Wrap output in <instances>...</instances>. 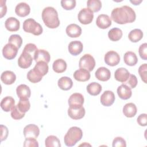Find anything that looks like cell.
<instances>
[{
    "label": "cell",
    "mask_w": 147,
    "mask_h": 147,
    "mask_svg": "<svg viewBox=\"0 0 147 147\" xmlns=\"http://www.w3.org/2000/svg\"><path fill=\"white\" fill-rule=\"evenodd\" d=\"M136 17L134 10L127 5L114 8L111 14V18L118 24L133 22L136 20Z\"/></svg>",
    "instance_id": "6da1fadb"
},
{
    "label": "cell",
    "mask_w": 147,
    "mask_h": 147,
    "mask_svg": "<svg viewBox=\"0 0 147 147\" xmlns=\"http://www.w3.org/2000/svg\"><path fill=\"white\" fill-rule=\"evenodd\" d=\"M42 19L49 28L55 29L60 25V20L56 10L51 6L45 7L42 11Z\"/></svg>",
    "instance_id": "7a4b0ae2"
},
{
    "label": "cell",
    "mask_w": 147,
    "mask_h": 147,
    "mask_svg": "<svg viewBox=\"0 0 147 147\" xmlns=\"http://www.w3.org/2000/svg\"><path fill=\"white\" fill-rule=\"evenodd\" d=\"M83 136L82 129L77 126L70 127L64 136V141L66 146H73L80 141Z\"/></svg>",
    "instance_id": "3957f363"
},
{
    "label": "cell",
    "mask_w": 147,
    "mask_h": 147,
    "mask_svg": "<svg viewBox=\"0 0 147 147\" xmlns=\"http://www.w3.org/2000/svg\"><path fill=\"white\" fill-rule=\"evenodd\" d=\"M25 32L32 33L35 36L40 35L42 33L41 25L33 18H28L24 21L22 26Z\"/></svg>",
    "instance_id": "277c9868"
},
{
    "label": "cell",
    "mask_w": 147,
    "mask_h": 147,
    "mask_svg": "<svg viewBox=\"0 0 147 147\" xmlns=\"http://www.w3.org/2000/svg\"><path fill=\"white\" fill-rule=\"evenodd\" d=\"M68 109V114L69 117L75 120L83 118L85 115V109L83 105H69Z\"/></svg>",
    "instance_id": "5b68a950"
},
{
    "label": "cell",
    "mask_w": 147,
    "mask_h": 147,
    "mask_svg": "<svg viewBox=\"0 0 147 147\" xmlns=\"http://www.w3.org/2000/svg\"><path fill=\"white\" fill-rule=\"evenodd\" d=\"M95 66V60L93 56L90 54L84 55L79 62V67L90 72L92 71Z\"/></svg>",
    "instance_id": "8992f818"
},
{
    "label": "cell",
    "mask_w": 147,
    "mask_h": 147,
    "mask_svg": "<svg viewBox=\"0 0 147 147\" xmlns=\"http://www.w3.org/2000/svg\"><path fill=\"white\" fill-rule=\"evenodd\" d=\"M79 21L83 24L87 25L90 24L94 18L93 12L88 8H83L80 10L78 15Z\"/></svg>",
    "instance_id": "52a82bcc"
},
{
    "label": "cell",
    "mask_w": 147,
    "mask_h": 147,
    "mask_svg": "<svg viewBox=\"0 0 147 147\" xmlns=\"http://www.w3.org/2000/svg\"><path fill=\"white\" fill-rule=\"evenodd\" d=\"M33 56L31 54L23 51L18 59V66L24 69L29 68L32 63L33 59Z\"/></svg>",
    "instance_id": "ba28073f"
},
{
    "label": "cell",
    "mask_w": 147,
    "mask_h": 147,
    "mask_svg": "<svg viewBox=\"0 0 147 147\" xmlns=\"http://www.w3.org/2000/svg\"><path fill=\"white\" fill-rule=\"evenodd\" d=\"M120 56L119 54L114 51L107 52L104 57L105 62L108 65L113 67L118 65L120 61Z\"/></svg>",
    "instance_id": "9c48e42d"
},
{
    "label": "cell",
    "mask_w": 147,
    "mask_h": 147,
    "mask_svg": "<svg viewBox=\"0 0 147 147\" xmlns=\"http://www.w3.org/2000/svg\"><path fill=\"white\" fill-rule=\"evenodd\" d=\"M18 48L14 45L7 43L2 49V55L3 57L8 60H12L14 59L18 53Z\"/></svg>",
    "instance_id": "30bf717a"
},
{
    "label": "cell",
    "mask_w": 147,
    "mask_h": 147,
    "mask_svg": "<svg viewBox=\"0 0 147 147\" xmlns=\"http://www.w3.org/2000/svg\"><path fill=\"white\" fill-rule=\"evenodd\" d=\"M40 134L39 127L34 124H29L24 129V135L25 138H36Z\"/></svg>",
    "instance_id": "8fae6325"
},
{
    "label": "cell",
    "mask_w": 147,
    "mask_h": 147,
    "mask_svg": "<svg viewBox=\"0 0 147 147\" xmlns=\"http://www.w3.org/2000/svg\"><path fill=\"white\" fill-rule=\"evenodd\" d=\"M115 95L113 92L111 91H105L100 98V103L104 106H110L115 101Z\"/></svg>",
    "instance_id": "7c38bea8"
},
{
    "label": "cell",
    "mask_w": 147,
    "mask_h": 147,
    "mask_svg": "<svg viewBox=\"0 0 147 147\" xmlns=\"http://www.w3.org/2000/svg\"><path fill=\"white\" fill-rule=\"evenodd\" d=\"M97 26L100 29H107L111 25L110 17L106 14H100L98 16L96 20Z\"/></svg>",
    "instance_id": "4fadbf2b"
},
{
    "label": "cell",
    "mask_w": 147,
    "mask_h": 147,
    "mask_svg": "<svg viewBox=\"0 0 147 147\" xmlns=\"http://www.w3.org/2000/svg\"><path fill=\"white\" fill-rule=\"evenodd\" d=\"M33 59L36 62L44 61L48 63L51 60V56L49 53L44 49H37L33 56Z\"/></svg>",
    "instance_id": "5bb4252c"
},
{
    "label": "cell",
    "mask_w": 147,
    "mask_h": 147,
    "mask_svg": "<svg viewBox=\"0 0 147 147\" xmlns=\"http://www.w3.org/2000/svg\"><path fill=\"white\" fill-rule=\"evenodd\" d=\"M69 52L74 56H77L79 55L83 51V45L80 41H71L68 47Z\"/></svg>",
    "instance_id": "9a60e30c"
},
{
    "label": "cell",
    "mask_w": 147,
    "mask_h": 147,
    "mask_svg": "<svg viewBox=\"0 0 147 147\" xmlns=\"http://www.w3.org/2000/svg\"><path fill=\"white\" fill-rule=\"evenodd\" d=\"M95 75L96 79L99 80L106 82L110 79L111 72L108 68L104 67H101L97 69L95 73Z\"/></svg>",
    "instance_id": "2e32d148"
},
{
    "label": "cell",
    "mask_w": 147,
    "mask_h": 147,
    "mask_svg": "<svg viewBox=\"0 0 147 147\" xmlns=\"http://www.w3.org/2000/svg\"><path fill=\"white\" fill-rule=\"evenodd\" d=\"M65 32L69 37L71 38H76L81 35L82 29L78 25L71 24L67 26Z\"/></svg>",
    "instance_id": "e0dca14e"
},
{
    "label": "cell",
    "mask_w": 147,
    "mask_h": 147,
    "mask_svg": "<svg viewBox=\"0 0 147 147\" xmlns=\"http://www.w3.org/2000/svg\"><path fill=\"white\" fill-rule=\"evenodd\" d=\"M30 11V7L28 4L25 2L19 3L15 8L16 14L21 17H24L29 15Z\"/></svg>",
    "instance_id": "ac0fdd59"
},
{
    "label": "cell",
    "mask_w": 147,
    "mask_h": 147,
    "mask_svg": "<svg viewBox=\"0 0 147 147\" xmlns=\"http://www.w3.org/2000/svg\"><path fill=\"white\" fill-rule=\"evenodd\" d=\"M5 28L9 32H16L19 30L20 23L18 20L15 17H9L5 22Z\"/></svg>",
    "instance_id": "d6986e66"
},
{
    "label": "cell",
    "mask_w": 147,
    "mask_h": 147,
    "mask_svg": "<svg viewBox=\"0 0 147 147\" xmlns=\"http://www.w3.org/2000/svg\"><path fill=\"white\" fill-rule=\"evenodd\" d=\"M0 105L4 111L9 112V111H11L15 106V100L13 97L7 96L2 99Z\"/></svg>",
    "instance_id": "ffe728a7"
},
{
    "label": "cell",
    "mask_w": 147,
    "mask_h": 147,
    "mask_svg": "<svg viewBox=\"0 0 147 147\" xmlns=\"http://www.w3.org/2000/svg\"><path fill=\"white\" fill-rule=\"evenodd\" d=\"M130 73L125 68H119L116 69L114 73V78L116 80L121 83H125L129 78Z\"/></svg>",
    "instance_id": "44dd1931"
},
{
    "label": "cell",
    "mask_w": 147,
    "mask_h": 147,
    "mask_svg": "<svg viewBox=\"0 0 147 147\" xmlns=\"http://www.w3.org/2000/svg\"><path fill=\"white\" fill-rule=\"evenodd\" d=\"M16 92L20 99H29L31 95L30 88L26 84H20L16 88Z\"/></svg>",
    "instance_id": "7402d4cb"
},
{
    "label": "cell",
    "mask_w": 147,
    "mask_h": 147,
    "mask_svg": "<svg viewBox=\"0 0 147 147\" xmlns=\"http://www.w3.org/2000/svg\"><path fill=\"white\" fill-rule=\"evenodd\" d=\"M117 94L121 99L126 100L131 97L132 91L130 87L125 84H122L118 87Z\"/></svg>",
    "instance_id": "603a6c76"
},
{
    "label": "cell",
    "mask_w": 147,
    "mask_h": 147,
    "mask_svg": "<svg viewBox=\"0 0 147 147\" xmlns=\"http://www.w3.org/2000/svg\"><path fill=\"white\" fill-rule=\"evenodd\" d=\"M73 76L74 79L79 82H86L90 78V72L83 68H80L75 71Z\"/></svg>",
    "instance_id": "cb8c5ba5"
},
{
    "label": "cell",
    "mask_w": 147,
    "mask_h": 147,
    "mask_svg": "<svg viewBox=\"0 0 147 147\" xmlns=\"http://www.w3.org/2000/svg\"><path fill=\"white\" fill-rule=\"evenodd\" d=\"M1 79L5 84L10 85L16 81V76L15 74L11 71H5L2 73Z\"/></svg>",
    "instance_id": "d4e9b609"
},
{
    "label": "cell",
    "mask_w": 147,
    "mask_h": 147,
    "mask_svg": "<svg viewBox=\"0 0 147 147\" xmlns=\"http://www.w3.org/2000/svg\"><path fill=\"white\" fill-rule=\"evenodd\" d=\"M137 109L136 105L133 103H126L123 107V114L128 118L134 117L137 113Z\"/></svg>",
    "instance_id": "484cf974"
},
{
    "label": "cell",
    "mask_w": 147,
    "mask_h": 147,
    "mask_svg": "<svg viewBox=\"0 0 147 147\" xmlns=\"http://www.w3.org/2000/svg\"><path fill=\"white\" fill-rule=\"evenodd\" d=\"M57 84L60 89L64 91H67L72 88L73 82L70 78L67 76H63L59 79Z\"/></svg>",
    "instance_id": "4316f807"
},
{
    "label": "cell",
    "mask_w": 147,
    "mask_h": 147,
    "mask_svg": "<svg viewBox=\"0 0 147 147\" xmlns=\"http://www.w3.org/2000/svg\"><path fill=\"white\" fill-rule=\"evenodd\" d=\"M125 63L129 66H134L138 62V58L136 53L131 51L126 52L123 56Z\"/></svg>",
    "instance_id": "83f0119b"
},
{
    "label": "cell",
    "mask_w": 147,
    "mask_h": 147,
    "mask_svg": "<svg viewBox=\"0 0 147 147\" xmlns=\"http://www.w3.org/2000/svg\"><path fill=\"white\" fill-rule=\"evenodd\" d=\"M53 70L56 73L64 72L67 69V63L62 59H58L54 61L52 65Z\"/></svg>",
    "instance_id": "f1b7e54d"
},
{
    "label": "cell",
    "mask_w": 147,
    "mask_h": 147,
    "mask_svg": "<svg viewBox=\"0 0 147 147\" xmlns=\"http://www.w3.org/2000/svg\"><path fill=\"white\" fill-rule=\"evenodd\" d=\"M86 89L89 94L92 96H96L100 93L102 91V86L98 83L92 82L87 85Z\"/></svg>",
    "instance_id": "f546056e"
},
{
    "label": "cell",
    "mask_w": 147,
    "mask_h": 147,
    "mask_svg": "<svg viewBox=\"0 0 147 147\" xmlns=\"http://www.w3.org/2000/svg\"><path fill=\"white\" fill-rule=\"evenodd\" d=\"M84 97L80 93H74L72 94L68 99L69 105H83L84 103Z\"/></svg>",
    "instance_id": "4dcf8cb0"
},
{
    "label": "cell",
    "mask_w": 147,
    "mask_h": 147,
    "mask_svg": "<svg viewBox=\"0 0 147 147\" xmlns=\"http://www.w3.org/2000/svg\"><path fill=\"white\" fill-rule=\"evenodd\" d=\"M143 35V32L141 29H134L130 32L128 34V38L130 41L137 42L142 38Z\"/></svg>",
    "instance_id": "1f68e13d"
},
{
    "label": "cell",
    "mask_w": 147,
    "mask_h": 147,
    "mask_svg": "<svg viewBox=\"0 0 147 147\" xmlns=\"http://www.w3.org/2000/svg\"><path fill=\"white\" fill-rule=\"evenodd\" d=\"M122 31L118 28H114L108 32L109 38L113 41H117L122 37Z\"/></svg>",
    "instance_id": "d6a6232c"
},
{
    "label": "cell",
    "mask_w": 147,
    "mask_h": 147,
    "mask_svg": "<svg viewBox=\"0 0 147 147\" xmlns=\"http://www.w3.org/2000/svg\"><path fill=\"white\" fill-rule=\"evenodd\" d=\"M33 69L42 76H45L48 72L49 67L48 63L44 61L37 62Z\"/></svg>",
    "instance_id": "836d02e7"
},
{
    "label": "cell",
    "mask_w": 147,
    "mask_h": 147,
    "mask_svg": "<svg viewBox=\"0 0 147 147\" xmlns=\"http://www.w3.org/2000/svg\"><path fill=\"white\" fill-rule=\"evenodd\" d=\"M45 145L47 147H60L61 144L59 139L55 136H48L45 140Z\"/></svg>",
    "instance_id": "e575fe53"
},
{
    "label": "cell",
    "mask_w": 147,
    "mask_h": 147,
    "mask_svg": "<svg viewBox=\"0 0 147 147\" xmlns=\"http://www.w3.org/2000/svg\"><path fill=\"white\" fill-rule=\"evenodd\" d=\"M87 6L92 12H98L102 7V2L99 0H88L87 2Z\"/></svg>",
    "instance_id": "d590c367"
},
{
    "label": "cell",
    "mask_w": 147,
    "mask_h": 147,
    "mask_svg": "<svg viewBox=\"0 0 147 147\" xmlns=\"http://www.w3.org/2000/svg\"><path fill=\"white\" fill-rule=\"evenodd\" d=\"M26 76L28 79L33 83H36L40 82L42 78V76L38 74L33 68L28 72Z\"/></svg>",
    "instance_id": "8d00e7d4"
},
{
    "label": "cell",
    "mask_w": 147,
    "mask_h": 147,
    "mask_svg": "<svg viewBox=\"0 0 147 147\" xmlns=\"http://www.w3.org/2000/svg\"><path fill=\"white\" fill-rule=\"evenodd\" d=\"M17 106L21 112L25 113L29 110L30 107V103L29 99H20L19 102Z\"/></svg>",
    "instance_id": "74e56055"
},
{
    "label": "cell",
    "mask_w": 147,
    "mask_h": 147,
    "mask_svg": "<svg viewBox=\"0 0 147 147\" xmlns=\"http://www.w3.org/2000/svg\"><path fill=\"white\" fill-rule=\"evenodd\" d=\"M8 41L9 43L14 45L19 49L21 47L22 39L21 37L18 34H12L9 37Z\"/></svg>",
    "instance_id": "f35d334b"
},
{
    "label": "cell",
    "mask_w": 147,
    "mask_h": 147,
    "mask_svg": "<svg viewBox=\"0 0 147 147\" xmlns=\"http://www.w3.org/2000/svg\"><path fill=\"white\" fill-rule=\"evenodd\" d=\"M61 5L63 9L67 10L73 9L76 6L75 0H62L61 1Z\"/></svg>",
    "instance_id": "ab89813d"
},
{
    "label": "cell",
    "mask_w": 147,
    "mask_h": 147,
    "mask_svg": "<svg viewBox=\"0 0 147 147\" xmlns=\"http://www.w3.org/2000/svg\"><path fill=\"white\" fill-rule=\"evenodd\" d=\"M11 117L12 118L16 120H19L25 116V113H23L20 111L17 105L13 107V109L11 111Z\"/></svg>",
    "instance_id": "60d3db41"
},
{
    "label": "cell",
    "mask_w": 147,
    "mask_h": 147,
    "mask_svg": "<svg viewBox=\"0 0 147 147\" xmlns=\"http://www.w3.org/2000/svg\"><path fill=\"white\" fill-rule=\"evenodd\" d=\"M138 83L137 78V77L133 74H131L129 75V78L125 82V84L127 86L130 88H134L136 87Z\"/></svg>",
    "instance_id": "b9f144b4"
},
{
    "label": "cell",
    "mask_w": 147,
    "mask_h": 147,
    "mask_svg": "<svg viewBox=\"0 0 147 147\" xmlns=\"http://www.w3.org/2000/svg\"><path fill=\"white\" fill-rule=\"evenodd\" d=\"M146 70H147V64L145 63L140 66L138 68V73L142 79V80L146 83Z\"/></svg>",
    "instance_id": "7bdbcfd3"
},
{
    "label": "cell",
    "mask_w": 147,
    "mask_h": 147,
    "mask_svg": "<svg viewBox=\"0 0 147 147\" xmlns=\"http://www.w3.org/2000/svg\"><path fill=\"white\" fill-rule=\"evenodd\" d=\"M112 146L113 147H125L126 146V141L121 137H117L113 140Z\"/></svg>",
    "instance_id": "ee69618b"
},
{
    "label": "cell",
    "mask_w": 147,
    "mask_h": 147,
    "mask_svg": "<svg viewBox=\"0 0 147 147\" xmlns=\"http://www.w3.org/2000/svg\"><path fill=\"white\" fill-rule=\"evenodd\" d=\"M138 52L141 58L144 60H147V44L144 43L141 44L138 49Z\"/></svg>",
    "instance_id": "f6af8a7d"
},
{
    "label": "cell",
    "mask_w": 147,
    "mask_h": 147,
    "mask_svg": "<svg viewBox=\"0 0 147 147\" xmlns=\"http://www.w3.org/2000/svg\"><path fill=\"white\" fill-rule=\"evenodd\" d=\"M24 146L25 147H38V144L36 138H26L24 141Z\"/></svg>",
    "instance_id": "bcb514c9"
},
{
    "label": "cell",
    "mask_w": 147,
    "mask_h": 147,
    "mask_svg": "<svg viewBox=\"0 0 147 147\" xmlns=\"http://www.w3.org/2000/svg\"><path fill=\"white\" fill-rule=\"evenodd\" d=\"M37 49H38L34 44L28 43L25 46L23 51L31 54L33 56H34V54Z\"/></svg>",
    "instance_id": "7dc6e473"
},
{
    "label": "cell",
    "mask_w": 147,
    "mask_h": 147,
    "mask_svg": "<svg viewBox=\"0 0 147 147\" xmlns=\"http://www.w3.org/2000/svg\"><path fill=\"white\" fill-rule=\"evenodd\" d=\"M138 124L141 126H146L147 125V115L146 114H140L137 119Z\"/></svg>",
    "instance_id": "c3c4849f"
},
{
    "label": "cell",
    "mask_w": 147,
    "mask_h": 147,
    "mask_svg": "<svg viewBox=\"0 0 147 147\" xmlns=\"http://www.w3.org/2000/svg\"><path fill=\"white\" fill-rule=\"evenodd\" d=\"M1 141H4L6 139L8 136V129L6 126L1 125Z\"/></svg>",
    "instance_id": "681fc988"
},
{
    "label": "cell",
    "mask_w": 147,
    "mask_h": 147,
    "mask_svg": "<svg viewBox=\"0 0 147 147\" xmlns=\"http://www.w3.org/2000/svg\"><path fill=\"white\" fill-rule=\"evenodd\" d=\"M5 1H1V18H2L5 16L7 11V7L5 5Z\"/></svg>",
    "instance_id": "f907efd6"
},
{
    "label": "cell",
    "mask_w": 147,
    "mask_h": 147,
    "mask_svg": "<svg viewBox=\"0 0 147 147\" xmlns=\"http://www.w3.org/2000/svg\"><path fill=\"white\" fill-rule=\"evenodd\" d=\"M130 2L133 3L134 5H139L140 3L142 2V1L141 0H140V1H130Z\"/></svg>",
    "instance_id": "816d5d0a"
}]
</instances>
